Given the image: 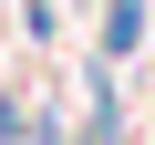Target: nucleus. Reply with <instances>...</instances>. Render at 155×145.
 <instances>
[{
    "mask_svg": "<svg viewBox=\"0 0 155 145\" xmlns=\"http://www.w3.org/2000/svg\"><path fill=\"white\" fill-rule=\"evenodd\" d=\"M145 42H155V0H104V31H93V62H114V72H124V62H134Z\"/></svg>",
    "mask_w": 155,
    "mask_h": 145,
    "instance_id": "f03ea898",
    "label": "nucleus"
},
{
    "mask_svg": "<svg viewBox=\"0 0 155 145\" xmlns=\"http://www.w3.org/2000/svg\"><path fill=\"white\" fill-rule=\"evenodd\" d=\"M72 145H134L124 93H114V62H83V124H72Z\"/></svg>",
    "mask_w": 155,
    "mask_h": 145,
    "instance_id": "f257e3e1",
    "label": "nucleus"
},
{
    "mask_svg": "<svg viewBox=\"0 0 155 145\" xmlns=\"http://www.w3.org/2000/svg\"><path fill=\"white\" fill-rule=\"evenodd\" d=\"M21 31H31V42H52V31H62V0H21Z\"/></svg>",
    "mask_w": 155,
    "mask_h": 145,
    "instance_id": "7ed1b4c3",
    "label": "nucleus"
}]
</instances>
